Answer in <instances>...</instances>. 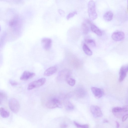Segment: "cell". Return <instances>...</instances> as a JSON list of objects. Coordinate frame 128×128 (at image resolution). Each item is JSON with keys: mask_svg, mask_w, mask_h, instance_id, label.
I'll use <instances>...</instances> for the list:
<instances>
[{"mask_svg": "<svg viewBox=\"0 0 128 128\" xmlns=\"http://www.w3.org/2000/svg\"><path fill=\"white\" fill-rule=\"evenodd\" d=\"M71 75L70 71L67 69H64L61 71L59 73L58 79L60 80H66L70 77Z\"/></svg>", "mask_w": 128, "mask_h": 128, "instance_id": "ba28073f", "label": "cell"}, {"mask_svg": "<svg viewBox=\"0 0 128 128\" xmlns=\"http://www.w3.org/2000/svg\"><path fill=\"white\" fill-rule=\"evenodd\" d=\"M125 37L124 33L122 31H118L113 33L112 35V38L114 40L119 41L124 39Z\"/></svg>", "mask_w": 128, "mask_h": 128, "instance_id": "30bf717a", "label": "cell"}, {"mask_svg": "<svg viewBox=\"0 0 128 128\" xmlns=\"http://www.w3.org/2000/svg\"><path fill=\"white\" fill-rule=\"evenodd\" d=\"M90 110L92 113L95 117H101L103 116L102 111L98 106L92 105L91 107Z\"/></svg>", "mask_w": 128, "mask_h": 128, "instance_id": "8992f818", "label": "cell"}, {"mask_svg": "<svg viewBox=\"0 0 128 128\" xmlns=\"http://www.w3.org/2000/svg\"><path fill=\"white\" fill-rule=\"evenodd\" d=\"M9 81L10 83L12 86H15L18 85V83L17 82L11 79H10Z\"/></svg>", "mask_w": 128, "mask_h": 128, "instance_id": "cb8c5ba5", "label": "cell"}, {"mask_svg": "<svg viewBox=\"0 0 128 128\" xmlns=\"http://www.w3.org/2000/svg\"><path fill=\"white\" fill-rule=\"evenodd\" d=\"M9 113L3 107L0 108V115L3 118H7L10 116Z\"/></svg>", "mask_w": 128, "mask_h": 128, "instance_id": "9a60e30c", "label": "cell"}, {"mask_svg": "<svg viewBox=\"0 0 128 128\" xmlns=\"http://www.w3.org/2000/svg\"><path fill=\"white\" fill-rule=\"evenodd\" d=\"M74 123L77 127L79 128H82V125L80 124L75 121L74 122Z\"/></svg>", "mask_w": 128, "mask_h": 128, "instance_id": "d4e9b609", "label": "cell"}, {"mask_svg": "<svg viewBox=\"0 0 128 128\" xmlns=\"http://www.w3.org/2000/svg\"><path fill=\"white\" fill-rule=\"evenodd\" d=\"M9 106L11 110L13 113H18L20 109V105L18 101L16 99L12 98L9 102Z\"/></svg>", "mask_w": 128, "mask_h": 128, "instance_id": "7a4b0ae2", "label": "cell"}, {"mask_svg": "<svg viewBox=\"0 0 128 128\" xmlns=\"http://www.w3.org/2000/svg\"><path fill=\"white\" fill-rule=\"evenodd\" d=\"M35 75V74L28 71H25L21 76L20 79L22 80H27L30 79Z\"/></svg>", "mask_w": 128, "mask_h": 128, "instance_id": "8fae6325", "label": "cell"}, {"mask_svg": "<svg viewBox=\"0 0 128 128\" xmlns=\"http://www.w3.org/2000/svg\"><path fill=\"white\" fill-rule=\"evenodd\" d=\"M16 21L14 20H12L10 21L9 24L10 26H12L14 25L16 23Z\"/></svg>", "mask_w": 128, "mask_h": 128, "instance_id": "83f0119b", "label": "cell"}, {"mask_svg": "<svg viewBox=\"0 0 128 128\" xmlns=\"http://www.w3.org/2000/svg\"><path fill=\"white\" fill-rule=\"evenodd\" d=\"M46 81V78H43L33 81L29 84L27 89L30 90L40 87L43 85L45 83Z\"/></svg>", "mask_w": 128, "mask_h": 128, "instance_id": "3957f363", "label": "cell"}, {"mask_svg": "<svg viewBox=\"0 0 128 128\" xmlns=\"http://www.w3.org/2000/svg\"><path fill=\"white\" fill-rule=\"evenodd\" d=\"M91 29L92 31L98 35L101 36L102 35V33L100 30L94 24H92L91 27Z\"/></svg>", "mask_w": 128, "mask_h": 128, "instance_id": "2e32d148", "label": "cell"}, {"mask_svg": "<svg viewBox=\"0 0 128 128\" xmlns=\"http://www.w3.org/2000/svg\"><path fill=\"white\" fill-rule=\"evenodd\" d=\"M46 107L49 109L56 108H62V105L60 101L56 98H53L48 101L46 104Z\"/></svg>", "mask_w": 128, "mask_h": 128, "instance_id": "277c9868", "label": "cell"}, {"mask_svg": "<svg viewBox=\"0 0 128 128\" xmlns=\"http://www.w3.org/2000/svg\"><path fill=\"white\" fill-rule=\"evenodd\" d=\"M57 70V68L55 67H52L47 69L45 72L44 75L46 76H50L55 73Z\"/></svg>", "mask_w": 128, "mask_h": 128, "instance_id": "7c38bea8", "label": "cell"}, {"mask_svg": "<svg viewBox=\"0 0 128 128\" xmlns=\"http://www.w3.org/2000/svg\"><path fill=\"white\" fill-rule=\"evenodd\" d=\"M1 27L0 25V31H1Z\"/></svg>", "mask_w": 128, "mask_h": 128, "instance_id": "d6a6232c", "label": "cell"}, {"mask_svg": "<svg viewBox=\"0 0 128 128\" xmlns=\"http://www.w3.org/2000/svg\"><path fill=\"white\" fill-rule=\"evenodd\" d=\"M128 66L126 65L122 66L121 68L119 73V81H123L126 77L128 72Z\"/></svg>", "mask_w": 128, "mask_h": 128, "instance_id": "52a82bcc", "label": "cell"}, {"mask_svg": "<svg viewBox=\"0 0 128 128\" xmlns=\"http://www.w3.org/2000/svg\"><path fill=\"white\" fill-rule=\"evenodd\" d=\"M91 90L95 97L97 98H101L104 95V91L102 89L92 87H91Z\"/></svg>", "mask_w": 128, "mask_h": 128, "instance_id": "9c48e42d", "label": "cell"}, {"mask_svg": "<svg viewBox=\"0 0 128 128\" xmlns=\"http://www.w3.org/2000/svg\"><path fill=\"white\" fill-rule=\"evenodd\" d=\"M112 112L116 116L120 115L121 114L124 112L122 108L120 107H116L112 109Z\"/></svg>", "mask_w": 128, "mask_h": 128, "instance_id": "e0dca14e", "label": "cell"}, {"mask_svg": "<svg viewBox=\"0 0 128 128\" xmlns=\"http://www.w3.org/2000/svg\"><path fill=\"white\" fill-rule=\"evenodd\" d=\"M116 127L117 128H119L120 127V125L119 123L117 121H116Z\"/></svg>", "mask_w": 128, "mask_h": 128, "instance_id": "4dcf8cb0", "label": "cell"}, {"mask_svg": "<svg viewBox=\"0 0 128 128\" xmlns=\"http://www.w3.org/2000/svg\"><path fill=\"white\" fill-rule=\"evenodd\" d=\"M82 128H89V125L88 124L83 125Z\"/></svg>", "mask_w": 128, "mask_h": 128, "instance_id": "f546056e", "label": "cell"}, {"mask_svg": "<svg viewBox=\"0 0 128 128\" xmlns=\"http://www.w3.org/2000/svg\"><path fill=\"white\" fill-rule=\"evenodd\" d=\"M83 49L85 53L87 55L91 56L92 55V52L86 44H84V45Z\"/></svg>", "mask_w": 128, "mask_h": 128, "instance_id": "ac0fdd59", "label": "cell"}, {"mask_svg": "<svg viewBox=\"0 0 128 128\" xmlns=\"http://www.w3.org/2000/svg\"><path fill=\"white\" fill-rule=\"evenodd\" d=\"M77 14V12L76 11L70 13L67 16V18L68 20Z\"/></svg>", "mask_w": 128, "mask_h": 128, "instance_id": "603a6c76", "label": "cell"}, {"mask_svg": "<svg viewBox=\"0 0 128 128\" xmlns=\"http://www.w3.org/2000/svg\"><path fill=\"white\" fill-rule=\"evenodd\" d=\"M63 102L64 106L67 110H71L74 109L73 105L68 100L65 99L64 100Z\"/></svg>", "mask_w": 128, "mask_h": 128, "instance_id": "5bb4252c", "label": "cell"}, {"mask_svg": "<svg viewBox=\"0 0 128 128\" xmlns=\"http://www.w3.org/2000/svg\"><path fill=\"white\" fill-rule=\"evenodd\" d=\"M66 81L68 84L71 86H74L75 84L76 81L75 80L72 78H69L67 79Z\"/></svg>", "mask_w": 128, "mask_h": 128, "instance_id": "44dd1931", "label": "cell"}, {"mask_svg": "<svg viewBox=\"0 0 128 128\" xmlns=\"http://www.w3.org/2000/svg\"><path fill=\"white\" fill-rule=\"evenodd\" d=\"M113 14L111 11L106 13L103 16V18L106 22H109L111 20L113 17Z\"/></svg>", "mask_w": 128, "mask_h": 128, "instance_id": "4fadbf2b", "label": "cell"}, {"mask_svg": "<svg viewBox=\"0 0 128 128\" xmlns=\"http://www.w3.org/2000/svg\"><path fill=\"white\" fill-rule=\"evenodd\" d=\"M108 121L107 120H104L103 121V123H107L108 122Z\"/></svg>", "mask_w": 128, "mask_h": 128, "instance_id": "1f68e13d", "label": "cell"}, {"mask_svg": "<svg viewBox=\"0 0 128 128\" xmlns=\"http://www.w3.org/2000/svg\"><path fill=\"white\" fill-rule=\"evenodd\" d=\"M86 43L92 47L96 46V44L94 40L91 39H87L85 40Z\"/></svg>", "mask_w": 128, "mask_h": 128, "instance_id": "ffe728a7", "label": "cell"}, {"mask_svg": "<svg viewBox=\"0 0 128 128\" xmlns=\"http://www.w3.org/2000/svg\"><path fill=\"white\" fill-rule=\"evenodd\" d=\"M60 126L61 128H66L68 127V125L66 124H63L61 125Z\"/></svg>", "mask_w": 128, "mask_h": 128, "instance_id": "f1b7e54d", "label": "cell"}, {"mask_svg": "<svg viewBox=\"0 0 128 128\" xmlns=\"http://www.w3.org/2000/svg\"><path fill=\"white\" fill-rule=\"evenodd\" d=\"M6 97V95L4 93L0 92V105L2 104Z\"/></svg>", "mask_w": 128, "mask_h": 128, "instance_id": "7402d4cb", "label": "cell"}, {"mask_svg": "<svg viewBox=\"0 0 128 128\" xmlns=\"http://www.w3.org/2000/svg\"><path fill=\"white\" fill-rule=\"evenodd\" d=\"M82 29L83 34L85 35L87 34L89 32V29L88 27L85 23L82 24Z\"/></svg>", "mask_w": 128, "mask_h": 128, "instance_id": "d6986e66", "label": "cell"}, {"mask_svg": "<svg viewBox=\"0 0 128 128\" xmlns=\"http://www.w3.org/2000/svg\"><path fill=\"white\" fill-rule=\"evenodd\" d=\"M88 13L90 18L92 20L96 19L98 17L96 11L95 2L93 1H90L88 3Z\"/></svg>", "mask_w": 128, "mask_h": 128, "instance_id": "6da1fadb", "label": "cell"}, {"mask_svg": "<svg viewBox=\"0 0 128 128\" xmlns=\"http://www.w3.org/2000/svg\"><path fill=\"white\" fill-rule=\"evenodd\" d=\"M41 43L43 47L45 50H48L51 48L52 41L49 38H43L41 41Z\"/></svg>", "mask_w": 128, "mask_h": 128, "instance_id": "5b68a950", "label": "cell"}, {"mask_svg": "<svg viewBox=\"0 0 128 128\" xmlns=\"http://www.w3.org/2000/svg\"><path fill=\"white\" fill-rule=\"evenodd\" d=\"M123 111L124 112H126L128 111V107L127 106H126L122 108Z\"/></svg>", "mask_w": 128, "mask_h": 128, "instance_id": "484cf974", "label": "cell"}, {"mask_svg": "<svg viewBox=\"0 0 128 128\" xmlns=\"http://www.w3.org/2000/svg\"><path fill=\"white\" fill-rule=\"evenodd\" d=\"M128 114H126L125 115L123 116L122 119V121L123 122H124L126 121V120L128 118Z\"/></svg>", "mask_w": 128, "mask_h": 128, "instance_id": "4316f807", "label": "cell"}]
</instances>
